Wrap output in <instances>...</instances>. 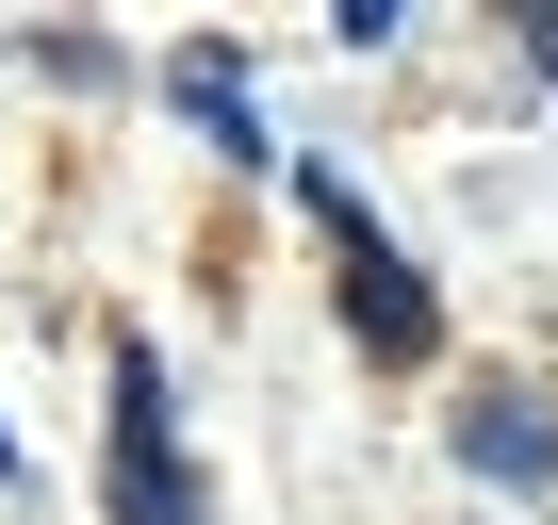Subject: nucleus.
Segmentation results:
<instances>
[{"mask_svg": "<svg viewBox=\"0 0 558 525\" xmlns=\"http://www.w3.org/2000/svg\"><path fill=\"white\" fill-rule=\"evenodd\" d=\"M460 460L509 476V492H558V427H542L525 394H476V411H460Z\"/></svg>", "mask_w": 558, "mask_h": 525, "instance_id": "nucleus-3", "label": "nucleus"}, {"mask_svg": "<svg viewBox=\"0 0 558 525\" xmlns=\"http://www.w3.org/2000/svg\"><path fill=\"white\" fill-rule=\"evenodd\" d=\"M0 476H17V427H0Z\"/></svg>", "mask_w": 558, "mask_h": 525, "instance_id": "nucleus-5", "label": "nucleus"}, {"mask_svg": "<svg viewBox=\"0 0 558 525\" xmlns=\"http://www.w3.org/2000/svg\"><path fill=\"white\" fill-rule=\"evenodd\" d=\"M116 525H197V460H181V411H165L148 345H116Z\"/></svg>", "mask_w": 558, "mask_h": 525, "instance_id": "nucleus-2", "label": "nucleus"}, {"mask_svg": "<svg viewBox=\"0 0 558 525\" xmlns=\"http://www.w3.org/2000/svg\"><path fill=\"white\" fill-rule=\"evenodd\" d=\"M313 213H329V246H345V345H362V362H395V378H411V362H427V345H444V296H427V280H411V246H395V230H378V213H362V197H345V181H313Z\"/></svg>", "mask_w": 558, "mask_h": 525, "instance_id": "nucleus-1", "label": "nucleus"}, {"mask_svg": "<svg viewBox=\"0 0 558 525\" xmlns=\"http://www.w3.org/2000/svg\"><path fill=\"white\" fill-rule=\"evenodd\" d=\"M165 83H181V115H197V132H230V164L263 148V132H246V66H230V50H181Z\"/></svg>", "mask_w": 558, "mask_h": 525, "instance_id": "nucleus-4", "label": "nucleus"}]
</instances>
